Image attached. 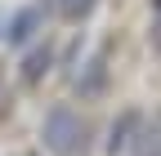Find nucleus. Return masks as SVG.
<instances>
[{
  "label": "nucleus",
  "mask_w": 161,
  "mask_h": 156,
  "mask_svg": "<svg viewBox=\"0 0 161 156\" xmlns=\"http://www.w3.org/2000/svg\"><path fill=\"white\" fill-rule=\"evenodd\" d=\"M85 121L67 107V103H54L45 112V125H40V138H45V152L54 156H80L85 152Z\"/></svg>",
  "instance_id": "f257e3e1"
},
{
  "label": "nucleus",
  "mask_w": 161,
  "mask_h": 156,
  "mask_svg": "<svg viewBox=\"0 0 161 156\" xmlns=\"http://www.w3.org/2000/svg\"><path fill=\"white\" fill-rule=\"evenodd\" d=\"M139 138H143V112H139V107H125V112H116L103 152H108V156H125V152H134Z\"/></svg>",
  "instance_id": "f03ea898"
},
{
  "label": "nucleus",
  "mask_w": 161,
  "mask_h": 156,
  "mask_svg": "<svg viewBox=\"0 0 161 156\" xmlns=\"http://www.w3.org/2000/svg\"><path fill=\"white\" fill-rule=\"evenodd\" d=\"M108 81H112V76H108V58L103 54H90V63L85 67H80L76 71V98L80 103H98V98H103V94H108Z\"/></svg>",
  "instance_id": "7ed1b4c3"
},
{
  "label": "nucleus",
  "mask_w": 161,
  "mask_h": 156,
  "mask_svg": "<svg viewBox=\"0 0 161 156\" xmlns=\"http://www.w3.org/2000/svg\"><path fill=\"white\" fill-rule=\"evenodd\" d=\"M40 23H45V13H40L36 5H27V9H18L14 18H9V27H5V40L18 49V45H27L31 36L40 31Z\"/></svg>",
  "instance_id": "20e7f679"
},
{
  "label": "nucleus",
  "mask_w": 161,
  "mask_h": 156,
  "mask_svg": "<svg viewBox=\"0 0 161 156\" xmlns=\"http://www.w3.org/2000/svg\"><path fill=\"white\" fill-rule=\"evenodd\" d=\"M49 67H54V49H49V45H36V49L23 58V81H27V85H36Z\"/></svg>",
  "instance_id": "39448f33"
},
{
  "label": "nucleus",
  "mask_w": 161,
  "mask_h": 156,
  "mask_svg": "<svg viewBox=\"0 0 161 156\" xmlns=\"http://www.w3.org/2000/svg\"><path fill=\"white\" fill-rule=\"evenodd\" d=\"M134 156H161V129H152V134H143V138L134 143Z\"/></svg>",
  "instance_id": "423d86ee"
},
{
  "label": "nucleus",
  "mask_w": 161,
  "mask_h": 156,
  "mask_svg": "<svg viewBox=\"0 0 161 156\" xmlns=\"http://www.w3.org/2000/svg\"><path fill=\"white\" fill-rule=\"evenodd\" d=\"M94 5H98V0H63V13H67V18H85Z\"/></svg>",
  "instance_id": "0eeeda50"
},
{
  "label": "nucleus",
  "mask_w": 161,
  "mask_h": 156,
  "mask_svg": "<svg viewBox=\"0 0 161 156\" xmlns=\"http://www.w3.org/2000/svg\"><path fill=\"white\" fill-rule=\"evenodd\" d=\"M148 40H152V49L161 54V13H157V27H152V36H148Z\"/></svg>",
  "instance_id": "6e6552de"
},
{
  "label": "nucleus",
  "mask_w": 161,
  "mask_h": 156,
  "mask_svg": "<svg viewBox=\"0 0 161 156\" xmlns=\"http://www.w3.org/2000/svg\"><path fill=\"white\" fill-rule=\"evenodd\" d=\"M152 13H161V0H152Z\"/></svg>",
  "instance_id": "1a4fd4ad"
},
{
  "label": "nucleus",
  "mask_w": 161,
  "mask_h": 156,
  "mask_svg": "<svg viewBox=\"0 0 161 156\" xmlns=\"http://www.w3.org/2000/svg\"><path fill=\"white\" fill-rule=\"evenodd\" d=\"M58 5H63V0H58Z\"/></svg>",
  "instance_id": "9d476101"
}]
</instances>
